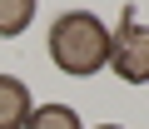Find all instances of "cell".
Listing matches in <instances>:
<instances>
[{"mask_svg":"<svg viewBox=\"0 0 149 129\" xmlns=\"http://www.w3.org/2000/svg\"><path fill=\"white\" fill-rule=\"evenodd\" d=\"M100 129H119V124H100Z\"/></svg>","mask_w":149,"mask_h":129,"instance_id":"6","label":"cell"},{"mask_svg":"<svg viewBox=\"0 0 149 129\" xmlns=\"http://www.w3.org/2000/svg\"><path fill=\"white\" fill-rule=\"evenodd\" d=\"M30 20H35V0H0V40L25 35Z\"/></svg>","mask_w":149,"mask_h":129,"instance_id":"5","label":"cell"},{"mask_svg":"<svg viewBox=\"0 0 149 129\" xmlns=\"http://www.w3.org/2000/svg\"><path fill=\"white\" fill-rule=\"evenodd\" d=\"M30 119V89L15 75H0V129H25Z\"/></svg>","mask_w":149,"mask_h":129,"instance_id":"3","label":"cell"},{"mask_svg":"<svg viewBox=\"0 0 149 129\" xmlns=\"http://www.w3.org/2000/svg\"><path fill=\"white\" fill-rule=\"evenodd\" d=\"M104 64H109L119 80H129V85H149V25L124 20V25L109 35Z\"/></svg>","mask_w":149,"mask_h":129,"instance_id":"2","label":"cell"},{"mask_svg":"<svg viewBox=\"0 0 149 129\" xmlns=\"http://www.w3.org/2000/svg\"><path fill=\"white\" fill-rule=\"evenodd\" d=\"M25 129H80V114L70 104H40V109H30Z\"/></svg>","mask_w":149,"mask_h":129,"instance_id":"4","label":"cell"},{"mask_svg":"<svg viewBox=\"0 0 149 129\" xmlns=\"http://www.w3.org/2000/svg\"><path fill=\"white\" fill-rule=\"evenodd\" d=\"M109 55V30L90 10H70L50 25V60L65 75H95Z\"/></svg>","mask_w":149,"mask_h":129,"instance_id":"1","label":"cell"}]
</instances>
